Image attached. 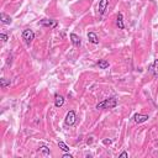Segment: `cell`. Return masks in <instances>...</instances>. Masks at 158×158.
<instances>
[{"label": "cell", "mask_w": 158, "mask_h": 158, "mask_svg": "<svg viewBox=\"0 0 158 158\" xmlns=\"http://www.w3.org/2000/svg\"><path fill=\"white\" fill-rule=\"evenodd\" d=\"M117 106V99L116 98H109L104 101H100L96 105V109H114Z\"/></svg>", "instance_id": "6da1fadb"}, {"label": "cell", "mask_w": 158, "mask_h": 158, "mask_svg": "<svg viewBox=\"0 0 158 158\" xmlns=\"http://www.w3.org/2000/svg\"><path fill=\"white\" fill-rule=\"evenodd\" d=\"M77 121V115H75V111L74 110H70L67 112L65 115V118H64V122L67 126H73Z\"/></svg>", "instance_id": "7a4b0ae2"}, {"label": "cell", "mask_w": 158, "mask_h": 158, "mask_svg": "<svg viewBox=\"0 0 158 158\" xmlns=\"http://www.w3.org/2000/svg\"><path fill=\"white\" fill-rule=\"evenodd\" d=\"M22 38L26 43H31L35 40V32L30 28H26V30L22 31Z\"/></svg>", "instance_id": "3957f363"}, {"label": "cell", "mask_w": 158, "mask_h": 158, "mask_svg": "<svg viewBox=\"0 0 158 158\" xmlns=\"http://www.w3.org/2000/svg\"><path fill=\"white\" fill-rule=\"evenodd\" d=\"M38 23H40L41 26L49 27V28H54V27H57V25H58L57 20H53V19H43V20H41Z\"/></svg>", "instance_id": "277c9868"}, {"label": "cell", "mask_w": 158, "mask_h": 158, "mask_svg": "<svg viewBox=\"0 0 158 158\" xmlns=\"http://www.w3.org/2000/svg\"><path fill=\"white\" fill-rule=\"evenodd\" d=\"M148 118H149V117H148V115H143V114H136V115L133 116V121H135L136 123L146 122Z\"/></svg>", "instance_id": "5b68a950"}, {"label": "cell", "mask_w": 158, "mask_h": 158, "mask_svg": "<svg viewBox=\"0 0 158 158\" xmlns=\"http://www.w3.org/2000/svg\"><path fill=\"white\" fill-rule=\"evenodd\" d=\"M69 37H70V41H72L73 46H75V47H80L81 41H80V37H79L78 35H75V33H70Z\"/></svg>", "instance_id": "8992f818"}, {"label": "cell", "mask_w": 158, "mask_h": 158, "mask_svg": "<svg viewBox=\"0 0 158 158\" xmlns=\"http://www.w3.org/2000/svg\"><path fill=\"white\" fill-rule=\"evenodd\" d=\"M109 5V0H100L99 1V14L100 15H104L105 14V10Z\"/></svg>", "instance_id": "52a82bcc"}, {"label": "cell", "mask_w": 158, "mask_h": 158, "mask_svg": "<svg viewBox=\"0 0 158 158\" xmlns=\"http://www.w3.org/2000/svg\"><path fill=\"white\" fill-rule=\"evenodd\" d=\"M88 40H89V42H91L94 44L99 43V37H98V35L95 32H89L88 33Z\"/></svg>", "instance_id": "ba28073f"}, {"label": "cell", "mask_w": 158, "mask_h": 158, "mask_svg": "<svg viewBox=\"0 0 158 158\" xmlns=\"http://www.w3.org/2000/svg\"><path fill=\"white\" fill-rule=\"evenodd\" d=\"M0 19H1V22L5 23V25H10L11 21H12V19H11L9 15H6L5 12H1V14H0Z\"/></svg>", "instance_id": "9c48e42d"}, {"label": "cell", "mask_w": 158, "mask_h": 158, "mask_svg": "<svg viewBox=\"0 0 158 158\" xmlns=\"http://www.w3.org/2000/svg\"><path fill=\"white\" fill-rule=\"evenodd\" d=\"M63 104H64V98L62 96V95H56V99H54V106L56 107H60V106H63Z\"/></svg>", "instance_id": "30bf717a"}, {"label": "cell", "mask_w": 158, "mask_h": 158, "mask_svg": "<svg viewBox=\"0 0 158 158\" xmlns=\"http://www.w3.org/2000/svg\"><path fill=\"white\" fill-rule=\"evenodd\" d=\"M116 25L118 26V28H121V30H123L125 28V23H123V16H122V14L121 12H118V15H117V19H116Z\"/></svg>", "instance_id": "8fae6325"}, {"label": "cell", "mask_w": 158, "mask_h": 158, "mask_svg": "<svg viewBox=\"0 0 158 158\" xmlns=\"http://www.w3.org/2000/svg\"><path fill=\"white\" fill-rule=\"evenodd\" d=\"M151 72L153 73L154 78H158V59H154L152 67H151Z\"/></svg>", "instance_id": "7c38bea8"}, {"label": "cell", "mask_w": 158, "mask_h": 158, "mask_svg": "<svg viewBox=\"0 0 158 158\" xmlns=\"http://www.w3.org/2000/svg\"><path fill=\"white\" fill-rule=\"evenodd\" d=\"M98 65L100 69H106V68H109V62L106 59H100L98 62Z\"/></svg>", "instance_id": "4fadbf2b"}, {"label": "cell", "mask_w": 158, "mask_h": 158, "mask_svg": "<svg viewBox=\"0 0 158 158\" xmlns=\"http://www.w3.org/2000/svg\"><path fill=\"white\" fill-rule=\"evenodd\" d=\"M40 152H41V153H42V156H44V157H47V156H49V154H51L49 148H48L47 146H41V147H40Z\"/></svg>", "instance_id": "5bb4252c"}, {"label": "cell", "mask_w": 158, "mask_h": 158, "mask_svg": "<svg viewBox=\"0 0 158 158\" xmlns=\"http://www.w3.org/2000/svg\"><path fill=\"white\" fill-rule=\"evenodd\" d=\"M58 147H59L63 152H69V147H68L63 141H59V142H58Z\"/></svg>", "instance_id": "9a60e30c"}, {"label": "cell", "mask_w": 158, "mask_h": 158, "mask_svg": "<svg viewBox=\"0 0 158 158\" xmlns=\"http://www.w3.org/2000/svg\"><path fill=\"white\" fill-rule=\"evenodd\" d=\"M10 85V80H6L5 78H1L0 79V86L1 88H6V86H9Z\"/></svg>", "instance_id": "2e32d148"}, {"label": "cell", "mask_w": 158, "mask_h": 158, "mask_svg": "<svg viewBox=\"0 0 158 158\" xmlns=\"http://www.w3.org/2000/svg\"><path fill=\"white\" fill-rule=\"evenodd\" d=\"M0 38L2 40V42H6V41H7V36H6L5 33H1V35H0Z\"/></svg>", "instance_id": "e0dca14e"}, {"label": "cell", "mask_w": 158, "mask_h": 158, "mask_svg": "<svg viewBox=\"0 0 158 158\" xmlns=\"http://www.w3.org/2000/svg\"><path fill=\"white\" fill-rule=\"evenodd\" d=\"M118 157H128V153H127L126 151H123V152H121V153L118 154Z\"/></svg>", "instance_id": "ac0fdd59"}, {"label": "cell", "mask_w": 158, "mask_h": 158, "mask_svg": "<svg viewBox=\"0 0 158 158\" xmlns=\"http://www.w3.org/2000/svg\"><path fill=\"white\" fill-rule=\"evenodd\" d=\"M63 158H73V156L69 154V153H64V154H63Z\"/></svg>", "instance_id": "d6986e66"}, {"label": "cell", "mask_w": 158, "mask_h": 158, "mask_svg": "<svg viewBox=\"0 0 158 158\" xmlns=\"http://www.w3.org/2000/svg\"><path fill=\"white\" fill-rule=\"evenodd\" d=\"M102 142H104V143H105V144H110V143H111V142H112V141H111V139H104V141H102Z\"/></svg>", "instance_id": "ffe728a7"}]
</instances>
